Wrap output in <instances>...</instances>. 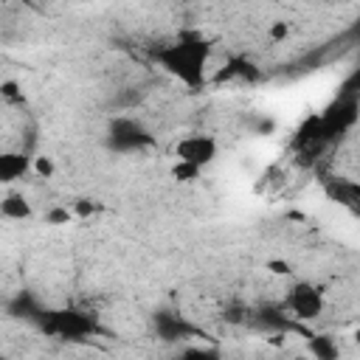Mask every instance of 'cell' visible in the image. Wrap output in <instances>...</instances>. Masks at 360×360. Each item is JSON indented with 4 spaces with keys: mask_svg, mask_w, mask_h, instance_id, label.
Here are the masks:
<instances>
[{
    "mask_svg": "<svg viewBox=\"0 0 360 360\" xmlns=\"http://www.w3.org/2000/svg\"><path fill=\"white\" fill-rule=\"evenodd\" d=\"M211 56V45L188 37V39H177L169 45H160L155 51V59L160 62V68L174 76L177 82H183L188 90H197L205 84V65Z\"/></svg>",
    "mask_w": 360,
    "mask_h": 360,
    "instance_id": "cell-1",
    "label": "cell"
},
{
    "mask_svg": "<svg viewBox=\"0 0 360 360\" xmlns=\"http://www.w3.org/2000/svg\"><path fill=\"white\" fill-rule=\"evenodd\" d=\"M155 143V135L132 115H115L107 127V146L115 152H138Z\"/></svg>",
    "mask_w": 360,
    "mask_h": 360,
    "instance_id": "cell-2",
    "label": "cell"
},
{
    "mask_svg": "<svg viewBox=\"0 0 360 360\" xmlns=\"http://www.w3.org/2000/svg\"><path fill=\"white\" fill-rule=\"evenodd\" d=\"M284 309L292 315L295 323H301V321H315V318L323 315L326 298H323V292H321L312 281H295V284L290 287L287 298H284Z\"/></svg>",
    "mask_w": 360,
    "mask_h": 360,
    "instance_id": "cell-3",
    "label": "cell"
},
{
    "mask_svg": "<svg viewBox=\"0 0 360 360\" xmlns=\"http://www.w3.org/2000/svg\"><path fill=\"white\" fill-rule=\"evenodd\" d=\"M217 155H219V143L208 132H188V135L177 138V143H174V160L188 163L194 169L211 166L217 160Z\"/></svg>",
    "mask_w": 360,
    "mask_h": 360,
    "instance_id": "cell-4",
    "label": "cell"
},
{
    "mask_svg": "<svg viewBox=\"0 0 360 360\" xmlns=\"http://www.w3.org/2000/svg\"><path fill=\"white\" fill-rule=\"evenodd\" d=\"M42 326L59 338H84L90 335L96 326L84 312H48V318L42 321Z\"/></svg>",
    "mask_w": 360,
    "mask_h": 360,
    "instance_id": "cell-5",
    "label": "cell"
},
{
    "mask_svg": "<svg viewBox=\"0 0 360 360\" xmlns=\"http://www.w3.org/2000/svg\"><path fill=\"white\" fill-rule=\"evenodd\" d=\"M31 163H34V158L22 149L20 152H3L0 155V180L6 186L22 180L25 174H31Z\"/></svg>",
    "mask_w": 360,
    "mask_h": 360,
    "instance_id": "cell-6",
    "label": "cell"
},
{
    "mask_svg": "<svg viewBox=\"0 0 360 360\" xmlns=\"http://www.w3.org/2000/svg\"><path fill=\"white\" fill-rule=\"evenodd\" d=\"M155 329H158L160 340H180V338H188L194 332V326L188 321H183L180 315H174V312H158L155 315Z\"/></svg>",
    "mask_w": 360,
    "mask_h": 360,
    "instance_id": "cell-7",
    "label": "cell"
},
{
    "mask_svg": "<svg viewBox=\"0 0 360 360\" xmlns=\"http://www.w3.org/2000/svg\"><path fill=\"white\" fill-rule=\"evenodd\" d=\"M0 214L8 222H22V219L34 217V208H31V202H28V197L22 191H8L3 197V202H0Z\"/></svg>",
    "mask_w": 360,
    "mask_h": 360,
    "instance_id": "cell-8",
    "label": "cell"
},
{
    "mask_svg": "<svg viewBox=\"0 0 360 360\" xmlns=\"http://www.w3.org/2000/svg\"><path fill=\"white\" fill-rule=\"evenodd\" d=\"M307 346H309V354L315 360H338L340 357V349H338L332 335H309Z\"/></svg>",
    "mask_w": 360,
    "mask_h": 360,
    "instance_id": "cell-9",
    "label": "cell"
},
{
    "mask_svg": "<svg viewBox=\"0 0 360 360\" xmlns=\"http://www.w3.org/2000/svg\"><path fill=\"white\" fill-rule=\"evenodd\" d=\"M73 208H68V205H62V202H53V205H48V211H45V222L48 225H70L73 222Z\"/></svg>",
    "mask_w": 360,
    "mask_h": 360,
    "instance_id": "cell-10",
    "label": "cell"
},
{
    "mask_svg": "<svg viewBox=\"0 0 360 360\" xmlns=\"http://www.w3.org/2000/svg\"><path fill=\"white\" fill-rule=\"evenodd\" d=\"M31 174H37L39 180H51L56 174V163L51 155H34V163H31Z\"/></svg>",
    "mask_w": 360,
    "mask_h": 360,
    "instance_id": "cell-11",
    "label": "cell"
},
{
    "mask_svg": "<svg viewBox=\"0 0 360 360\" xmlns=\"http://www.w3.org/2000/svg\"><path fill=\"white\" fill-rule=\"evenodd\" d=\"M287 34H290V22H284V20H276V22H270V28H267L270 42H281V39H287Z\"/></svg>",
    "mask_w": 360,
    "mask_h": 360,
    "instance_id": "cell-12",
    "label": "cell"
},
{
    "mask_svg": "<svg viewBox=\"0 0 360 360\" xmlns=\"http://www.w3.org/2000/svg\"><path fill=\"white\" fill-rule=\"evenodd\" d=\"M200 172H202V169H194V166H188V163H174V169H172V174H174L177 180H194V177H200Z\"/></svg>",
    "mask_w": 360,
    "mask_h": 360,
    "instance_id": "cell-13",
    "label": "cell"
},
{
    "mask_svg": "<svg viewBox=\"0 0 360 360\" xmlns=\"http://www.w3.org/2000/svg\"><path fill=\"white\" fill-rule=\"evenodd\" d=\"M0 93H3V98H6V101H17V98L22 96V93H20V84H17V82H11V79H6V82H3Z\"/></svg>",
    "mask_w": 360,
    "mask_h": 360,
    "instance_id": "cell-14",
    "label": "cell"
},
{
    "mask_svg": "<svg viewBox=\"0 0 360 360\" xmlns=\"http://www.w3.org/2000/svg\"><path fill=\"white\" fill-rule=\"evenodd\" d=\"M70 208H73L76 217H90V214H96V205H93L90 200H76Z\"/></svg>",
    "mask_w": 360,
    "mask_h": 360,
    "instance_id": "cell-15",
    "label": "cell"
},
{
    "mask_svg": "<svg viewBox=\"0 0 360 360\" xmlns=\"http://www.w3.org/2000/svg\"><path fill=\"white\" fill-rule=\"evenodd\" d=\"M180 360H219L214 352H202V349H188Z\"/></svg>",
    "mask_w": 360,
    "mask_h": 360,
    "instance_id": "cell-16",
    "label": "cell"
},
{
    "mask_svg": "<svg viewBox=\"0 0 360 360\" xmlns=\"http://www.w3.org/2000/svg\"><path fill=\"white\" fill-rule=\"evenodd\" d=\"M273 129H276V121L273 118H256V124H253V132L256 135H267Z\"/></svg>",
    "mask_w": 360,
    "mask_h": 360,
    "instance_id": "cell-17",
    "label": "cell"
},
{
    "mask_svg": "<svg viewBox=\"0 0 360 360\" xmlns=\"http://www.w3.org/2000/svg\"><path fill=\"white\" fill-rule=\"evenodd\" d=\"M267 267H270V270H273V273H278V276H284V273H290V270H287V264H284V262H270V264H267Z\"/></svg>",
    "mask_w": 360,
    "mask_h": 360,
    "instance_id": "cell-18",
    "label": "cell"
},
{
    "mask_svg": "<svg viewBox=\"0 0 360 360\" xmlns=\"http://www.w3.org/2000/svg\"><path fill=\"white\" fill-rule=\"evenodd\" d=\"M354 343H357V346H360V326H357V329H354Z\"/></svg>",
    "mask_w": 360,
    "mask_h": 360,
    "instance_id": "cell-19",
    "label": "cell"
},
{
    "mask_svg": "<svg viewBox=\"0 0 360 360\" xmlns=\"http://www.w3.org/2000/svg\"><path fill=\"white\" fill-rule=\"evenodd\" d=\"M354 194H357V197H360V188H354Z\"/></svg>",
    "mask_w": 360,
    "mask_h": 360,
    "instance_id": "cell-20",
    "label": "cell"
}]
</instances>
